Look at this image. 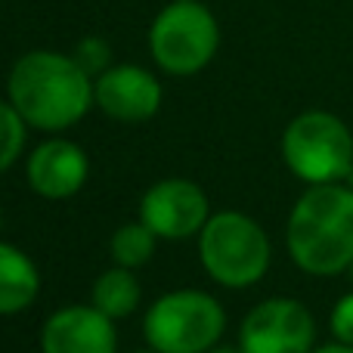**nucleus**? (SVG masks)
Returning a JSON list of instances; mask_svg holds the SVG:
<instances>
[{"mask_svg":"<svg viewBox=\"0 0 353 353\" xmlns=\"http://www.w3.org/2000/svg\"><path fill=\"white\" fill-rule=\"evenodd\" d=\"M93 74L74 56L56 50H31L19 56L6 78V93L25 124L41 130H65L87 115L93 97Z\"/></svg>","mask_w":353,"mask_h":353,"instance_id":"obj_1","label":"nucleus"},{"mask_svg":"<svg viewBox=\"0 0 353 353\" xmlns=\"http://www.w3.org/2000/svg\"><path fill=\"white\" fill-rule=\"evenodd\" d=\"M288 251L304 273L335 276L353 263V186L313 183L288 217Z\"/></svg>","mask_w":353,"mask_h":353,"instance_id":"obj_2","label":"nucleus"},{"mask_svg":"<svg viewBox=\"0 0 353 353\" xmlns=\"http://www.w3.org/2000/svg\"><path fill=\"white\" fill-rule=\"evenodd\" d=\"M199 254L214 282L226 288H248L261 282L270 267V239L251 217L220 211L201 226Z\"/></svg>","mask_w":353,"mask_h":353,"instance_id":"obj_3","label":"nucleus"},{"mask_svg":"<svg viewBox=\"0 0 353 353\" xmlns=\"http://www.w3.org/2000/svg\"><path fill=\"white\" fill-rule=\"evenodd\" d=\"M282 159L304 183H338L353 171V137L332 112H301L282 134Z\"/></svg>","mask_w":353,"mask_h":353,"instance_id":"obj_4","label":"nucleus"},{"mask_svg":"<svg viewBox=\"0 0 353 353\" xmlns=\"http://www.w3.org/2000/svg\"><path fill=\"white\" fill-rule=\"evenodd\" d=\"M226 329V313L205 292H171L146 310L143 335L155 353H208Z\"/></svg>","mask_w":353,"mask_h":353,"instance_id":"obj_5","label":"nucleus"},{"mask_svg":"<svg viewBox=\"0 0 353 353\" xmlns=\"http://www.w3.org/2000/svg\"><path fill=\"white\" fill-rule=\"evenodd\" d=\"M220 47V25L199 0H174L149 28V50L168 74H195L214 59Z\"/></svg>","mask_w":353,"mask_h":353,"instance_id":"obj_6","label":"nucleus"},{"mask_svg":"<svg viewBox=\"0 0 353 353\" xmlns=\"http://www.w3.org/2000/svg\"><path fill=\"white\" fill-rule=\"evenodd\" d=\"M316 323L301 301L270 298L245 316L239 332L242 353H310Z\"/></svg>","mask_w":353,"mask_h":353,"instance_id":"obj_7","label":"nucleus"},{"mask_svg":"<svg viewBox=\"0 0 353 353\" xmlns=\"http://www.w3.org/2000/svg\"><path fill=\"white\" fill-rule=\"evenodd\" d=\"M140 220L161 239H189L208 223V199L192 180H161L143 195Z\"/></svg>","mask_w":353,"mask_h":353,"instance_id":"obj_8","label":"nucleus"},{"mask_svg":"<svg viewBox=\"0 0 353 353\" xmlns=\"http://www.w3.org/2000/svg\"><path fill=\"white\" fill-rule=\"evenodd\" d=\"M97 105L118 121H146L161 109V84L140 65H112L93 84Z\"/></svg>","mask_w":353,"mask_h":353,"instance_id":"obj_9","label":"nucleus"},{"mask_svg":"<svg viewBox=\"0 0 353 353\" xmlns=\"http://www.w3.org/2000/svg\"><path fill=\"white\" fill-rule=\"evenodd\" d=\"M43 353H115L118 335L112 316L99 307H65L43 323L41 332Z\"/></svg>","mask_w":353,"mask_h":353,"instance_id":"obj_10","label":"nucleus"},{"mask_svg":"<svg viewBox=\"0 0 353 353\" xmlns=\"http://www.w3.org/2000/svg\"><path fill=\"white\" fill-rule=\"evenodd\" d=\"M87 180V155L68 140H47L28 159V183L43 199H68Z\"/></svg>","mask_w":353,"mask_h":353,"instance_id":"obj_11","label":"nucleus"},{"mask_svg":"<svg viewBox=\"0 0 353 353\" xmlns=\"http://www.w3.org/2000/svg\"><path fill=\"white\" fill-rule=\"evenodd\" d=\"M37 288H41V276L31 257L16 245L0 242V316H12L31 307Z\"/></svg>","mask_w":353,"mask_h":353,"instance_id":"obj_12","label":"nucleus"},{"mask_svg":"<svg viewBox=\"0 0 353 353\" xmlns=\"http://www.w3.org/2000/svg\"><path fill=\"white\" fill-rule=\"evenodd\" d=\"M93 307H99L112 319H124L140 307V282L130 267H115L99 276L93 285Z\"/></svg>","mask_w":353,"mask_h":353,"instance_id":"obj_13","label":"nucleus"},{"mask_svg":"<svg viewBox=\"0 0 353 353\" xmlns=\"http://www.w3.org/2000/svg\"><path fill=\"white\" fill-rule=\"evenodd\" d=\"M155 232L149 230L146 223H128V226H121V230L112 236V257H115V263L118 267H143V263L152 257V251H155Z\"/></svg>","mask_w":353,"mask_h":353,"instance_id":"obj_14","label":"nucleus"},{"mask_svg":"<svg viewBox=\"0 0 353 353\" xmlns=\"http://www.w3.org/2000/svg\"><path fill=\"white\" fill-rule=\"evenodd\" d=\"M25 146V118L12 103H0V174L12 168Z\"/></svg>","mask_w":353,"mask_h":353,"instance_id":"obj_15","label":"nucleus"},{"mask_svg":"<svg viewBox=\"0 0 353 353\" xmlns=\"http://www.w3.org/2000/svg\"><path fill=\"white\" fill-rule=\"evenodd\" d=\"M74 59L84 68L87 74H103L105 68H112V47L103 41V37H84V41L74 47Z\"/></svg>","mask_w":353,"mask_h":353,"instance_id":"obj_16","label":"nucleus"},{"mask_svg":"<svg viewBox=\"0 0 353 353\" xmlns=\"http://www.w3.org/2000/svg\"><path fill=\"white\" fill-rule=\"evenodd\" d=\"M329 325H332V335H335L338 341L353 347V292L344 294V298L335 304Z\"/></svg>","mask_w":353,"mask_h":353,"instance_id":"obj_17","label":"nucleus"},{"mask_svg":"<svg viewBox=\"0 0 353 353\" xmlns=\"http://www.w3.org/2000/svg\"><path fill=\"white\" fill-rule=\"evenodd\" d=\"M310 353H353L350 344H325V347H319V350H310Z\"/></svg>","mask_w":353,"mask_h":353,"instance_id":"obj_18","label":"nucleus"},{"mask_svg":"<svg viewBox=\"0 0 353 353\" xmlns=\"http://www.w3.org/2000/svg\"><path fill=\"white\" fill-rule=\"evenodd\" d=\"M208 353H242V347H226V344H220V347H217V344H214Z\"/></svg>","mask_w":353,"mask_h":353,"instance_id":"obj_19","label":"nucleus"},{"mask_svg":"<svg viewBox=\"0 0 353 353\" xmlns=\"http://www.w3.org/2000/svg\"><path fill=\"white\" fill-rule=\"evenodd\" d=\"M350 276H353V263H350Z\"/></svg>","mask_w":353,"mask_h":353,"instance_id":"obj_20","label":"nucleus"}]
</instances>
